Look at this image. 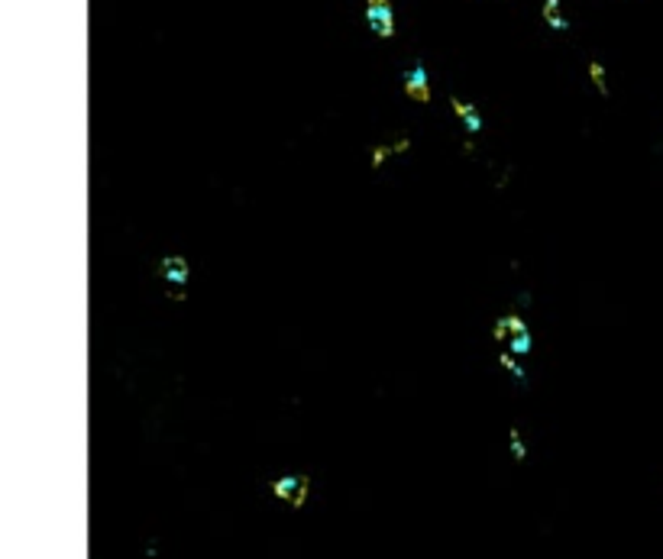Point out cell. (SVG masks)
<instances>
[{"mask_svg": "<svg viewBox=\"0 0 663 559\" xmlns=\"http://www.w3.org/2000/svg\"><path fill=\"white\" fill-rule=\"evenodd\" d=\"M159 275L165 282V294L172 301H185V284L191 282V265L182 252H168L159 262Z\"/></svg>", "mask_w": 663, "mask_h": 559, "instance_id": "6da1fadb", "label": "cell"}, {"mask_svg": "<svg viewBox=\"0 0 663 559\" xmlns=\"http://www.w3.org/2000/svg\"><path fill=\"white\" fill-rule=\"evenodd\" d=\"M366 23L376 33V39H392L395 36V10L392 0H366Z\"/></svg>", "mask_w": 663, "mask_h": 559, "instance_id": "7a4b0ae2", "label": "cell"}, {"mask_svg": "<svg viewBox=\"0 0 663 559\" xmlns=\"http://www.w3.org/2000/svg\"><path fill=\"white\" fill-rule=\"evenodd\" d=\"M269 488L278 501H288L292 508H301L304 501H308V492H311V478L308 476H282V478H275Z\"/></svg>", "mask_w": 663, "mask_h": 559, "instance_id": "3957f363", "label": "cell"}, {"mask_svg": "<svg viewBox=\"0 0 663 559\" xmlns=\"http://www.w3.org/2000/svg\"><path fill=\"white\" fill-rule=\"evenodd\" d=\"M404 94L418 104H428L430 100V78H428V68L424 62H414L408 71H404Z\"/></svg>", "mask_w": 663, "mask_h": 559, "instance_id": "277c9868", "label": "cell"}, {"mask_svg": "<svg viewBox=\"0 0 663 559\" xmlns=\"http://www.w3.org/2000/svg\"><path fill=\"white\" fill-rule=\"evenodd\" d=\"M414 142H411V136H402V139H395V142H382V146H372L369 149V168L372 172H378V168L385 165L388 159H395V156H404V152L411 149Z\"/></svg>", "mask_w": 663, "mask_h": 559, "instance_id": "5b68a950", "label": "cell"}, {"mask_svg": "<svg viewBox=\"0 0 663 559\" xmlns=\"http://www.w3.org/2000/svg\"><path fill=\"white\" fill-rule=\"evenodd\" d=\"M450 107H453L456 120H460L463 130L470 136H476L482 130V113L476 110V104H470V100H463V97H450Z\"/></svg>", "mask_w": 663, "mask_h": 559, "instance_id": "8992f818", "label": "cell"}, {"mask_svg": "<svg viewBox=\"0 0 663 559\" xmlns=\"http://www.w3.org/2000/svg\"><path fill=\"white\" fill-rule=\"evenodd\" d=\"M521 330H528V320L521 317V314H502V317L495 320V326H492V336H495L498 343H508L512 336H518Z\"/></svg>", "mask_w": 663, "mask_h": 559, "instance_id": "52a82bcc", "label": "cell"}, {"mask_svg": "<svg viewBox=\"0 0 663 559\" xmlns=\"http://www.w3.org/2000/svg\"><path fill=\"white\" fill-rule=\"evenodd\" d=\"M540 17H544V23L550 26L554 33H566V29H570V20L563 17V0H544Z\"/></svg>", "mask_w": 663, "mask_h": 559, "instance_id": "ba28073f", "label": "cell"}, {"mask_svg": "<svg viewBox=\"0 0 663 559\" xmlns=\"http://www.w3.org/2000/svg\"><path fill=\"white\" fill-rule=\"evenodd\" d=\"M498 362H502V368H505V372H508V375H512L518 385L528 382V372H524V366L518 362V356H514L512 350H505L502 356H498Z\"/></svg>", "mask_w": 663, "mask_h": 559, "instance_id": "9c48e42d", "label": "cell"}, {"mask_svg": "<svg viewBox=\"0 0 663 559\" xmlns=\"http://www.w3.org/2000/svg\"><path fill=\"white\" fill-rule=\"evenodd\" d=\"M589 81L596 84V91L602 97H608V71H605L602 62H589Z\"/></svg>", "mask_w": 663, "mask_h": 559, "instance_id": "30bf717a", "label": "cell"}, {"mask_svg": "<svg viewBox=\"0 0 663 559\" xmlns=\"http://www.w3.org/2000/svg\"><path fill=\"white\" fill-rule=\"evenodd\" d=\"M508 350H512L514 356H528V352L534 350V336H531V326H528V330H521L518 336H512V340H508Z\"/></svg>", "mask_w": 663, "mask_h": 559, "instance_id": "8fae6325", "label": "cell"}, {"mask_svg": "<svg viewBox=\"0 0 663 559\" xmlns=\"http://www.w3.org/2000/svg\"><path fill=\"white\" fill-rule=\"evenodd\" d=\"M508 450H512V456L518 462L528 460V446H524V436H521L518 427H512V430H508Z\"/></svg>", "mask_w": 663, "mask_h": 559, "instance_id": "7c38bea8", "label": "cell"}]
</instances>
